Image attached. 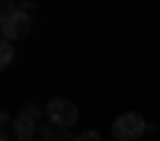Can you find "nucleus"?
Here are the masks:
<instances>
[{
    "label": "nucleus",
    "instance_id": "9d476101",
    "mask_svg": "<svg viewBox=\"0 0 160 141\" xmlns=\"http://www.w3.org/2000/svg\"><path fill=\"white\" fill-rule=\"evenodd\" d=\"M0 141H13V132H3V138H0Z\"/></svg>",
    "mask_w": 160,
    "mask_h": 141
},
{
    "label": "nucleus",
    "instance_id": "7ed1b4c3",
    "mask_svg": "<svg viewBox=\"0 0 160 141\" xmlns=\"http://www.w3.org/2000/svg\"><path fill=\"white\" fill-rule=\"evenodd\" d=\"M144 135H148V122H144L138 112H122L112 122V138L115 141H138Z\"/></svg>",
    "mask_w": 160,
    "mask_h": 141
},
{
    "label": "nucleus",
    "instance_id": "f257e3e1",
    "mask_svg": "<svg viewBox=\"0 0 160 141\" xmlns=\"http://www.w3.org/2000/svg\"><path fill=\"white\" fill-rule=\"evenodd\" d=\"M32 29V16L26 13L22 7H3L0 10V35H3V42H19L22 35H29Z\"/></svg>",
    "mask_w": 160,
    "mask_h": 141
},
{
    "label": "nucleus",
    "instance_id": "20e7f679",
    "mask_svg": "<svg viewBox=\"0 0 160 141\" xmlns=\"http://www.w3.org/2000/svg\"><path fill=\"white\" fill-rule=\"evenodd\" d=\"M38 128H42V125H38L35 119H29L26 112H19L16 119H13V125H10V132H13L16 141H35L38 138Z\"/></svg>",
    "mask_w": 160,
    "mask_h": 141
},
{
    "label": "nucleus",
    "instance_id": "9b49d317",
    "mask_svg": "<svg viewBox=\"0 0 160 141\" xmlns=\"http://www.w3.org/2000/svg\"><path fill=\"white\" fill-rule=\"evenodd\" d=\"M3 7H13V0H3Z\"/></svg>",
    "mask_w": 160,
    "mask_h": 141
},
{
    "label": "nucleus",
    "instance_id": "1a4fd4ad",
    "mask_svg": "<svg viewBox=\"0 0 160 141\" xmlns=\"http://www.w3.org/2000/svg\"><path fill=\"white\" fill-rule=\"evenodd\" d=\"M26 13H29V16H32V13H35V3H32V0H22V3H19Z\"/></svg>",
    "mask_w": 160,
    "mask_h": 141
},
{
    "label": "nucleus",
    "instance_id": "0eeeda50",
    "mask_svg": "<svg viewBox=\"0 0 160 141\" xmlns=\"http://www.w3.org/2000/svg\"><path fill=\"white\" fill-rule=\"evenodd\" d=\"M22 112H26V115H29V119H35V122H42V115H45V109H38V106H35V103H29V106H26Z\"/></svg>",
    "mask_w": 160,
    "mask_h": 141
},
{
    "label": "nucleus",
    "instance_id": "423d86ee",
    "mask_svg": "<svg viewBox=\"0 0 160 141\" xmlns=\"http://www.w3.org/2000/svg\"><path fill=\"white\" fill-rule=\"evenodd\" d=\"M35 141H61V128H55V125H42Z\"/></svg>",
    "mask_w": 160,
    "mask_h": 141
},
{
    "label": "nucleus",
    "instance_id": "6e6552de",
    "mask_svg": "<svg viewBox=\"0 0 160 141\" xmlns=\"http://www.w3.org/2000/svg\"><path fill=\"white\" fill-rule=\"evenodd\" d=\"M74 141H102V135H99V132H80Z\"/></svg>",
    "mask_w": 160,
    "mask_h": 141
},
{
    "label": "nucleus",
    "instance_id": "39448f33",
    "mask_svg": "<svg viewBox=\"0 0 160 141\" xmlns=\"http://www.w3.org/2000/svg\"><path fill=\"white\" fill-rule=\"evenodd\" d=\"M16 51H13V42H0V68H10Z\"/></svg>",
    "mask_w": 160,
    "mask_h": 141
},
{
    "label": "nucleus",
    "instance_id": "f03ea898",
    "mask_svg": "<svg viewBox=\"0 0 160 141\" xmlns=\"http://www.w3.org/2000/svg\"><path fill=\"white\" fill-rule=\"evenodd\" d=\"M45 119H48V125H55V128H74L77 119H80V109L74 106L71 99L55 96V99H48V106H45Z\"/></svg>",
    "mask_w": 160,
    "mask_h": 141
}]
</instances>
